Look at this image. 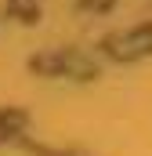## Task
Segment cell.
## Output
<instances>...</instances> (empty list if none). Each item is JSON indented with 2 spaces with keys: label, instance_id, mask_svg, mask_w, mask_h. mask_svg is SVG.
<instances>
[{
  "label": "cell",
  "instance_id": "cell-1",
  "mask_svg": "<svg viewBox=\"0 0 152 156\" xmlns=\"http://www.w3.org/2000/svg\"><path fill=\"white\" fill-rule=\"evenodd\" d=\"M145 51H152V29L149 26L134 29L127 40L123 37L112 40V55H119V58H138V55H145Z\"/></svg>",
  "mask_w": 152,
  "mask_h": 156
}]
</instances>
